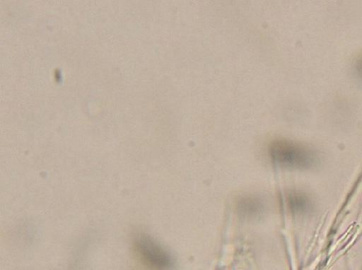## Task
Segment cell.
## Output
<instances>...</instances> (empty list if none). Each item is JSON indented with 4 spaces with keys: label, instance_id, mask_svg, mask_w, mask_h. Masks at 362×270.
Wrapping results in <instances>:
<instances>
[{
    "label": "cell",
    "instance_id": "6da1fadb",
    "mask_svg": "<svg viewBox=\"0 0 362 270\" xmlns=\"http://www.w3.org/2000/svg\"><path fill=\"white\" fill-rule=\"evenodd\" d=\"M271 153L276 162L288 167H306L313 161L306 150L284 141L274 143Z\"/></svg>",
    "mask_w": 362,
    "mask_h": 270
}]
</instances>
